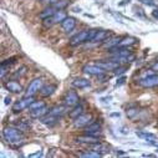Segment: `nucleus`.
Returning a JSON list of instances; mask_svg holds the SVG:
<instances>
[{"label": "nucleus", "instance_id": "1", "mask_svg": "<svg viewBox=\"0 0 158 158\" xmlns=\"http://www.w3.org/2000/svg\"><path fill=\"white\" fill-rule=\"evenodd\" d=\"M3 138L6 143H9L13 147H20L25 143V137L23 135V131L13 126H8L3 130Z\"/></svg>", "mask_w": 158, "mask_h": 158}, {"label": "nucleus", "instance_id": "2", "mask_svg": "<svg viewBox=\"0 0 158 158\" xmlns=\"http://www.w3.org/2000/svg\"><path fill=\"white\" fill-rule=\"evenodd\" d=\"M97 30H82L80 31L78 34H76L75 36L71 37V40H70V45L71 46H78V45H81L84 43H91L92 40V37L95 36Z\"/></svg>", "mask_w": 158, "mask_h": 158}, {"label": "nucleus", "instance_id": "3", "mask_svg": "<svg viewBox=\"0 0 158 158\" xmlns=\"http://www.w3.org/2000/svg\"><path fill=\"white\" fill-rule=\"evenodd\" d=\"M44 86V80L41 77H39V78H34V80L29 84L26 91H25V96H31L34 97L37 92H40L41 89Z\"/></svg>", "mask_w": 158, "mask_h": 158}, {"label": "nucleus", "instance_id": "4", "mask_svg": "<svg viewBox=\"0 0 158 158\" xmlns=\"http://www.w3.org/2000/svg\"><path fill=\"white\" fill-rule=\"evenodd\" d=\"M66 18H67V15L64 10H57L51 18H48V19L43 20V24H44L45 27H51L52 25H55L57 23H62Z\"/></svg>", "mask_w": 158, "mask_h": 158}, {"label": "nucleus", "instance_id": "5", "mask_svg": "<svg viewBox=\"0 0 158 158\" xmlns=\"http://www.w3.org/2000/svg\"><path fill=\"white\" fill-rule=\"evenodd\" d=\"M32 102H34V97H31V96H25L24 98L18 100V101L13 105V112H15V113L21 112V111L29 108Z\"/></svg>", "mask_w": 158, "mask_h": 158}, {"label": "nucleus", "instance_id": "6", "mask_svg": "<svg viewBox=\"0 0 158 158\" xmlns=\"http://www.w3.org/2000/svg\"><path fill=\"white\" fill-rule=\"evenodd\" d=\"M138 85L143 89H152L158 87V75H148L138 81Z\"/></svg>", "mask_w": 158, "mask_h": 158}, {"label": "nucleus", "instance_id": "7", "mask_svg": "<svg viewBox=\"0 0 158 158\" xmlns=\"http://www.w3.org/2000/svg\"><path fill=\"white\" fill-rule=\"evenodd\" d=\"M92 123V114L91 113H82L73 120V126L76 128H84Z\"/></svg>", "mask_w": 158, "mask_h": 158}, {"label": "nucleus", "instance_id": "8", "mask_svg": "<svg viewBox=\"0 0 158 158\" xmlns=\"http://www.w3.org/2000/svg\"><path fill=\"white\" fill-rule=\"evenodd\" d=\"M136 135H137L139 138H142L143 141H146L148 144L154 146V147H158V138H157L156 135L149 133V132H144V131H137Z\"/></svg>", "mask_w": 158, "mask_h": 158}, {"label": "nucleus", "instance_id": "9", "mask_svg": "<svg viewBox=\"0 0 158 158\" xmlns=\"http://www.w3.org/2000/svg\"><path fill=\"white\" fill-rule=\"evenodd\" d=\"M85 135L92 136V137H100L102 135V128L98 122H92L87 127H85Z\"/></svg>", "mask_w": 158, "mask_h": 158}, {"label": "nucleus", "instance_id": "10", "mask_svg": "<svg viewBox=\"0 0 158 158\" xmlns=\"http://www.w3.org/2000/svg\"><path fill=\"white\" fill-rule=\"evenodd\" d=\"M82 71H84L85 73H87V75H91V76H100V75H102V73L106 72V71H105L100 65H97V64H95V65H85V66L82 67Z\"/></svg>", "mask_w": 158, "mask_h": 158}, {"label": "nucleus", "instance_id": "11", "mask_svg": "<svg viewBox=\"0 0 158 158\" xmlns=\"http://www.w3.org/2000/svg\"><path fill=\"white\" fill-rule=\"evenodd\" d=\"M78 101H80V98H78V95H77L76 92L71 91V92H69V94L65 96V98H64V105L67 106V107H73V106H76V105L78 103Z\"/></svg>", "mask_w": 158, "mask_h": 158}, {"label": "nucleus", "instance_id": "12", "mask_svg": "<svg viewBox=\"0 0 158 158\" xmlns=\"http://www.w3.org/2000/svg\"><path fill=\"white\" fill-rule=\"evenodd\" d=\"M4 87L9 92H11V94H20V92H23V86L18 81H14V80L4 82Z\"/></svg>", "mask_w": 158, "mask_h": 158}, {"label": "nucleus", "instance_id": "13", "mask_svg": "<svg viewBox=\"0 0 158 158\" xmlns=\"http://www.w3.org/2000/svg\"><path fill=\"white\" fill-rule=\"evenodd\" d=\"M49 108L46 106H43L40 108H37V110H32L30 111V117L34 118V120H41L43 117H45L48 113H49Z\"/></svg>", "mask_w": 158, "mask_h": 158}, {"label": "nucleus", "instance_id": "14", "mask_svg": "<svg viewBox=\"0 0 158 158\" xmlns=\"http://www.w3.org/2000/svg\"><path fill=\"white\" fill-rule=\"evenodd\" d=\"M61 26H62V30L65 32H71L75 26H76V19L72 18V16H67L62 23H61Z\"/></svg>", "mask_w": 158, "mask_h": 158}, {"label": "nucleus", "instance_id": "15", "mask_svg": "<svg viewBox=\"0 0 158 158\" xmlns=\"http://www.w3.org/2000/svg\"><path fill=\"white\" fill-rule=\"evenodd\" d=\"M97 65H100L105 71H114L118 66H120V62L112 59V60H110V61H101V62H97Z\"/></svg>", "mask_w": 158, "mask_h": 158}, {"label": "nucleus", "instance_id": "16", "mask_svg": "<svg viewBox=\"0 0 158 158\" xmlns=\"http://www.w3.org/2000/svg\"><path fill=\"white\" fill-rule=\"evenodd\" d=\"M75 141L78 142V143H84V144H89V146H91V144H95V143L98 142V137H92V136L85 135V136H80V137L75 138Z\"/></svg>", "mask_w": 158, "mask_h": 158}, {"label": "nucleus", "instance_id": "17", "mask_svg": "<svg viewBox=\"0 0 158 158\" xmlns=\"http://www.w3.org/2000/svg\"><path fill=\"white\" fill-rule=\"evenodd\" d=\"M91 85V82L87 80V78H84V77H78V78H75L72 81V87L75 89H86Z\"/></svg>", "mask_w": 158, "mask_h": 158}, {"label": "nucleus", "instance_id": "18", "mask_svg": "<svg viewBox=\"0 0 158 158\" xmlns=\"http://www.w3.org/2000/svg\"><path fill=\"white\" fill-rule=\"evenodd\" d=\"M15 60H16V57H10L2 62V65H0V76H2V78L5 76V73L8 72L6 70H9V67L15 62Z\"/></svg>", "mask_w": 158, "mask_h": 158}, {"label": "nucleus", "instance_id": "19", "mask_svg": "<svg viewBox=\"0 0 158 158\" xmlns=\"http://www.w3.org/2000/svg\"><path fill=\"white\" fill-rule=\"evenodd\" d=\"M59 120H60L59 117H56V116H52V114L48 113L45 117H43V118H41V122H43L45 126L52 127V126H55V125L59 122Z\"/></svg>", "mask_w": 158, "mask_h": 158}, {"label": "nucleus", "instance_id": "20", "mask_svg": "<svg viewBox=\"0 0 158 158\" xmlns=\"http://www.w3.org/2000/svg\"><path fill=\"white\" fill-rule=\"evenodd\" d=\"M67 106H55V107H52L50 111H49V113L50 114H52V116H56V117H59V118H61L65 113H66V111H67Z\"/></svg>", "mask_w": 158, "mask_h": 158}, {"label": "nucleus", "instance_id": "21", "mask_svg": "<svg viewBox=\"0 0 158 158\" xmlns=\"http://www.w3.org/2000/svg\"><path fill=\"white\" fill-rule=\"evenodd\" d=\"M108 36V31L107 30H97L95 36L92 37L91 43H101V41H105L106 37Z\"/></svg>", "mask_w": 158, "mask_h": 158}, {"label": "nucleus", "instance_id": "22", "mask_svg": "<svg viewBox=\"0 0 158 158\" xmlns=\"http://www.w3.org/2000/svg\"><path fill=\"white\" fill-rule=\"evenodd\" d=\"M137 43V39L133 37V36H127V37H123L121 39L120 44H118V46L120 48H128V46H132Z\"/></svg>", "mask_w": 158, "mask_h": 158}, {"label": "nucleus", "instance_id": "23", "mask_svg": "<svg viewBox=\"0 0 158 158\" xmlns=\"http://www.w3.org/2000/svg\"><path fill=\"white\" fill-rule=\"evenodd\" d=\"M84 113V106L81 105V103H77L76 106H73V108L69 112V116L72 118V120H75L76 117H78L80 114H82Z\"/></svg>", "mask_w": 158, "mask_h": 158}, {"label": "nucleus", "instance_id": "24", "mask_svg": "<svg viewBox=\"0 0 158 158\" xmlns=\"http://www.w3.org/2000/svg\"><path fill=\"white\" fill-rule=\"evenodd\" d=\"M56 87H57L56 85L49 84V85H46V86H43L40 94H41V96H44V97H49V96H51V95L56 91Z\"/></svg>", "mask_w": 158, "mask_h": 158}, {"label": "nucleus", "instance_id": "25", "mask_svg": "<svg viewBox=\"0 0 158 158\" xmlns=\"http://www.w3.org/2000/svg\"><path fill=\"white\" fill-rule=\"evenodd\" d=\"M91 149H92V151H96V152H98V153H101V154H105V153L110 152V147H108L107 144H102V143H100V142H97V143H95V144H91Z\"/></svg>", "mask_w": 158, "mask_h": 158}, {"label": "nucleus", "instance_id": "26", "mask_svg": "<svg viewBox=\"0 0 158 158\" xmlns=\"http://www.w3.org/2000/svg\"><path fill=\"white\" fill-rule=\"evenodd\" d=\"M56 11H57V9L54 8L52 5H50V6H48L46 9H44V10L40 13V18H41L43 20H45V19H48V18H51Z\"/></svg>", "mask_w": 158, "mask_h": 158}, {"label": "nucleus", "instance_id": "27", "mask_svg": "<svg viewBox=\"0 0 158 158\" xmlns=\"http://www.w3.org/2000/svg\"><path fill=\"white\" fill-rule=\"evenodd\" d=\"M78 157H82V158H100L102 157L101 153L96 152V151H89V152H82V153H78Z\"/></svg>", "mask_w": 158, "mask_h": 158}, {"label": "nucleus", "instance_id": "28", "mask_svg": "<svg viewBox=\"0 0 158 158\" xmlns=\"http://www.w3.org/2000/svg\"><path fill=\"white\" fill-rule=\"evenodd\" d=\"M69 0H59V2H54L51 5L54 6V8H56L57 10H64L67 5H69Z\"/></svg>", "mask_w": 158, "mask_h": 158}, {"label": "nucleus", "instance_id": "29", "mask_svg": "<svg viewBox=\"0 0 158 158\" xmlns=\"http://www.w3.org/2000/svg\"><path fill=\"white\" fill-rule=\"evenodd\" d=\"M120 41H121V39L120 37H112L111 40L105 45V48H107V49H112V48H116V46H118V44H120Z\"/></svg>", "mask_w": 158, "mask_h": 158}, {"label": "nucleus", "instance_id": "30", "mask_svg": "<svg viewBox=\"0 0 158 158\" xmlns=\"http://www.w3.org/2000/svg\"><path fill=\"white\" fill-rule=\"evenodd\" d=\"M138 113H139V110H138L137 107H131V108H128V110L126 111L127 117H128V118H131V120L136 118V116H137Z\"/></svg>", "mask_w": 158, "mask_h": 158}, {"label": "nucleus", "instance_id": "31", "mask_svg": "<svg viewBox=\"0 0 158 158\" xmlns=\"http://www.w3.org/2000/svg\"><path fill=\"white\" fill-rule=\"evenodd\" d=\"M15 127H18V128L21 130V131H26V130L30 128V125H29L25 120H21V121H19L18 123H15Z\"/></svg>", "mask_w": 158, "mask_h": 158}, {"label": "nucleus", "instance_id": "32", "mask_svg": "<svg viewBox=\"0 0 158 158\" xmlns=\"http://www.w3.org/2000/svg\"><path fill=\"white\" fill-rule=\"evenodd\" d=\"M43 106H46L44 101H34V102L30 105L29 110H30V111H32V110H37V108H40V107H43Z\"/></svg>", "mask_w": 158, "mask_h": 158}, {"label": "nucleus", "instance_id": "33", "mask_svg": "<svg viewBox=\"0 0 158 158\" xmlns=\"http://www.w3.org/2000/svg\"><path fill=\"white\" fill-rule=\"evenodd\" d=\"M26 70H27V69H26L25 66L20 67V69H19V70H16V72L14 73V77H15V78H18V77H19V78H20V77H23V76L26 73Z\"/></svg>", "mask_w": 158, "mask_h": 158}, {"label": "nucleus", "instance_id": "34", "mask_svg": "<svg viewBox=\"0 0 158 158\" xmlns=\"http://www.w3.org/2000/svg\"><path fill=\"white\" fill-rule=\"evenodd\" d=\"M138 2L144 4V5H148V6H154L156 5V0H138Z\"/></svg>", "mask_w": 158, "mask_h": 158}, {"label": "nucleus", "instance_id": "35", "mask_svg": "<svg viewBox=\"0 0 158 158\" xmlns=\"http://www.w3.org/2000/svg\"><path fill=\"white\" fill-rule=\"evenodd\" d=\"M125 71H127V66H125V67H121V66H118L116 70H114V75H122Z\"/></svg>", "mask_w": 158, "mask_h": 158}, {"label": "nucleus", "instance_id": "36", "mask_svg": "<svg viewBox=\"0 0 158 158\" xmlns=\"http://www.w3.org/2000/svg\"><path fill=\"white\" fill-rule=\"evenodd\" d=\"M125 81H126V77H125V76L120 77V78L117 80V82H116V86H121V85H123V84H125Z\"/></svg>", "mask_w": 158, "mask_h": 158}, {"label": "nucleus", "instance_id": "37", "mask_svg": "<svg viewBox=\"0 0 158 158\" xmlns=\"http://www.w3.org/2000/svg\"><path fill=\"white\" fill-rule=\"evenodd\" d=\"M41 156H43V152H41V151H39V152H36V153L29 154V157H31V158H34V157H41Z\"/></svg>", "mask_w": 158, "mask_h": 158}, {"label": "nucleus", "instance_id": "38", "mask_svg": "<svg viewBox=\"0 0 158 158\" xmlns=\"http://www.w3.org/2000/svg\"><path fill=\"white\" fill-rule=\"evenodd\" d=\"M152 16H153L154 19H158V9H156V10L152 11Z\"/></svg>", "mask_w": 158, "mask_h": 158}, {"label": "nucleus", "instance_id": "39", "mask_svg": "<svg viewBox=\"0 0 158 158\" xmlns=\"http://www.w3.org/2000/svg\"><path fill=\"white\" fill-rule=\"evenodd\" d=\"M152 70H153V71H158V62L152 66Z\"/></svg>", "mask_w": 158, "mask_h": 158}, {"label": "nucleus", "instance_id": "40", "mask_svg": "<svg viewBox=\"0 0 158 158\" xmlns=\"http://www.w3.org/2000/svg\"><path fill=\"white\" fill-rule=\"evenodd\" d=\"M10 102H11V100H10V97H6V98H5V105H9Z\"/></svg>", "mask_w": 158, "mask_h": 158}, {"label": "nucleus", "instance_id": "41", "mask_svg": "<svg viewBox=\"0 0 158 158\" xmlns=\"http://www.w3.org/2000/svg\"><path fill=\"white\" fill-rule=\"evenodd\" d=\"M144 157H154V154H143Z\"/></svg>", "mask_w": 158, "mask_h": 158}, {"label": "nucleus", "instance_id": "42", "mask_svg": "<svg viewBox=\"0 0 158 158\" xmlns=\"http://www.w3.org/2000/svg\"><path fill=\"white\" fill-rule=\"evenodd\" d=\"M157 148H158V147H157Z\"/></svg>", "mask_w": 158, "mask_h": 158}]
</instances>
